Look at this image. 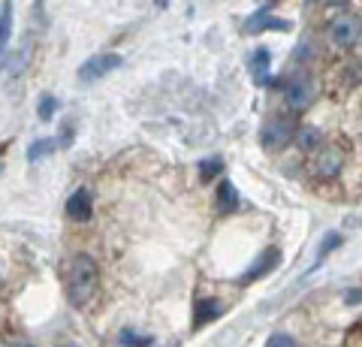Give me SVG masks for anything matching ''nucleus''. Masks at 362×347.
I'll return each mask as SVG.
<instances>
[{"label": "nucleus", "instance_id": "20e7f679", "mask_svg": "<svg viewBox=\"0 0 362 347\" xmlns=\"http://www.w3.org/2000/svg\"><path fill=\"white\" fill-rule=\"evenodd\" d=\"M118 66H121V54H115V52L90 54V58L78 66V79H82V82H94V79H100V76L118 70Z\"/></svg>", "mask_w": 362, "mask_h": 347}, {"label": "nucleus", "instance_id": "f03ea898", "mask_svg": "<svg viewBox=\"0 0 362 347\" xmlns=\"http://www.w3.org/2000/svg\"><path fill=\"white\" fill-rule=\"evenodd\" d=\"M329 37L338 49H354L362 42V18L354 13H341L329 21Z\"/></svg>", "mask_w": 362, "mask_h": 347}, {"label": "nucleus", "instance_id": "423d86ee", "mask_svg": "<svg viewBox=\"0 0 362 347\" xmlns=\"http://www.w3.org/2000/svg\"><path fill=\"white\" fill-rule=\"evenodd\" d=\"M281 263V251L278 248H266L263 254L257 257V260L251 263V269L242 275V284H251V281H257V278H263V275H269L272 269H275Z\"/></svg>", "mask_w": 362, "mask_h": 347}, {"label": "nucleus", "instance_id": "0eeeda50", "mask_svg": "<svg viewBox=\"0 0 362 347\" xmlns=\"http://www.w3.org/2000/svg\"><path fill=\"white\" fill-rule=\"evenodd\" d=\"M90 208H94V203H90V190H85V187H78L76 194L66 199V218L76 223H85L90 218Z\"/></svg>", "mask_w": 362, "mask_h": 347}, {"label": "nucleus", "instance_id": "6ab92c4d", "mask_svg": "<svg viewBox=\"0 0 362 347\" xmlns=\"http://www.w3.org/2000/svg\"><path fill=\"white\" fill-rule=\"evenodd\" d=\"M266 347H299V344H296V339H293V335H287V332H278V335H272Z\"/></svg>", "mask_w": 362, "mask_h": 347}, {"label": "nucleus", "instance_id": "5701e85b", "mask_svg": "<svg viewBox=\"0 0 362 347\" xmlns=\"http://www.w3.org/2000/svg\"><path fill=\"white\" fill-rule=\"evenodd\" d=\"M16 347H30V344H16Z\"/></svg>", "mask_w": 362, "mask_h": 347}, {"label": "nucleus", "instance_id": "1a4fd4ad", "mask_svg": "<svg viewBox=\"0 0 362 347\" xmlns=\"http://www.w3.org/2000/svg\"><path fill=\"white\" fill-rule=\"evenodd\" d=\"M341 163H344V154L338 151V148H320V158H317L314 170H317V175L329 178V175H338Z\"/></svg>", "mask_w": 362, "mask_h": 347}, {"label": "nucleus", "instance_id": "b1692460", "mask_svg": "<svg viewBox=\"0 0 362 347\" xmlns=\"http://www.w3.org/2000/svg\"><path fill=\"white\" fill-rule=\"evenodd\" d=\"M64 347H76V344H64Z\"/></svg>", "mask_w": 362, "mask_h": 347}, {"label": "nucleus", "instance_id": "dca6fc26", "mask_svg": "<svg viewBox=\"0 0 362 347\" xmlns=\"http://www.w3.org/2000/svg\"><path fill=\"white\" fill-rule=\"evenodd\" d=\"M54 148H58V139H37V142H30L28 160H30V163H37V160H42V158H49Z\"/></svg>", "mask_w": 362, "mask_h": 347}, {"label": "nucleus", "instance_id": "4be33fe9", "mask_svg": "<svg viewBox=\"0 0 362 347\" xmlns=\"http://www.w3.org/2000/svg\"><path fill=\"white\" fill-rule=\"evenodd\" d=\"M154 4H157V6H166V4H169V0H154Z\"/></svg>", "mask_w": 362, "mask_h": 347}, {"label": "nucleus", "instance_id": "4468645a", "mask_svg": "<svg viewBox=\"0 0 362 347\" xmlns=\"http://www.w3.org/2000/svg\"><path fill=\"white\" fill-rule=\"evenodd\" d=\"M296 142H299V148H302V151H320L323 133L317 130V127H302V130H299V136H296Z\"/></svg>", "mask_w": 362, "mask_h": 347}, {"label": "nucleus", "instance_id": "f8f14e48", "mask_svg": "<svg viewBox=\"0 0 362 347\" xmlns=\"http://www.w3.org/2000/svg\"><path fill=\"white\" fill-rule=\"evenodd\" d=\"M247 70H251L257 85L269 82V49H257L251 52V61H247Z\"/></svg>", "mask_w": 362, "mask_h": 347}, {"label": "nucleus", "instance_id": "a211bd4d", "mask_svg": "<svg viewBox=\"0 0 362 347\" xmlns=\"http://www.w3.org/2000/svg\"><path fill=\"white\" fill-rule=\"evenodd\" d=\"M221 172H223V160L221 158H211V160L199 163V175L206 178V182H209V178H214V175H221Z\"/></svg>", "mask_w": 362, "mask_h": 347}, {"label": "nucleus", "instance_id": "9d476101", "mask_svg": "<svg viewBox=\"0 0 362 347\" xmlns=\"http://www.w3.org/2000/svg\"><path fill=\"white\" fill-rule=\"evenodd\" d=\"M223 314V305L218 299H202V302H197V314H194V329H202L206 323H211V320H218Z\"/></svg>", "mask_w": 362, "mask_h": 347}, {"label": "nucleus", "instance_id": "39448f33", "mask_svg": "<svg viewBox=\"0 0 362 347\" xmlns=\"http://www.w3.org/2000/svg\"><path fill=\"white\" fill-rule=\"evenodd\" d=\"M311 100H314V88H311V82L305 79V76H296V79H290L284 85V103L290 109L302 112V109L311 106Z\"/></svg>", "mask_w": 362, "mask_h": 347}, {"label": "nucleus", "instance_id": "f257e3e1", "mask_svg": "<svg viewBox=\"0 0 362 347\" xmlns=\"http://www.w3.org/2000/svg\"><path fill=\"white\" fill-rule=\"evenodd\" d=\"M64 287H66L70 305L85 308L100 287V269L94 263V257L73 254L70 260H66V269H64Z\"/></svg>", "mask_w": 362, "mask_h": 347}, {"label": "nucleus", "instance_id": "f3484780", "mask_svg": "<svg viewBox=\"0 0 362 347\" xmlns=\"http://www.w3.org/2000/svg\"><path fill=\"white\" fill-rule=\"evenodd\" d=\"M54 112H58V100H54L52 94H42V97H40V109H37L40 121H52Z\"/></svg>", "mask_w": 362, "mask_h": 347}, {"label": "nucleus", "instance_id": "2eb2a0df", "mask_svg": "<svg viewBox=\"0 0 362 347\" xmlns=\"http://www.w3.org/2000/svg\"><path fill=\"white\" fill-rule=\"evenodd\" d=\"M118 344H121V347H151L154 339H151V335L136 332V329H121V332H118Z\"/></svg>", "mask_w": 362, "mask_h": 347}, {"label": "nucleus", "instance_id": "9b49d317", "mask_svg": "<svg viewBox=\"0 0 362 347\" xmlns=\"http://www.w3.org/2000/svg\"><path fill=\"white\" fill-rule=\"evenodd\" d=\"M235 208H239V190L230 184V178H223L218 184V211L221 215H230Z\"/></svg>", "mask_w": 362, "mask_h": 347}, {"label": "nucleus", "instance_id": "aec40b11", "mask_svg": "<svg viewBox=\"0 0 362 347\" xmlns=\"http://www.w3.org/2000/svg\"><path fill=\"white\" fill-rule=\"evenodd\" d=\"M338 245H341V233H329V236L323 239V245H320V260H323V257L329 254V251H335Z\"/></svg>", "mask_w": 362, "mask_h": 347}, {"label": "nucleus", "instance_id": "412c9836", "mask_svg": "<svg viewBox=\"0 0 362 347\" xmlns=\"http://www.w3.org/2000/svg\"><path fill=\"white\" fill-rule=\"evenodd\" d=\"M329 4H335V6H344V4H347V0H329Z\"/></svg>", "mask_w": 362, "mask_h": 347}, {"label": "nucleus", "instance_id": "7ed1b4c3", "mask_svg": "<svg viewBox=\"0 0 362 347\" xmlns=\"http://www.w3.org/2000/svg\"><path fill=\"white\" fill-rule=\"evenodd\" d=\"M296 136V124H293L290 118H272L266 121V127L259 130V145H263L266 151H281L287 148Z\"/></svg>", "mask_w": 362, "mask_h": 347}, {"label": "nucleus", "instance_id": "ddd939ff", "mask_svg": "<svg viewBox=\"0 0 362 347\" xmlns=\"http://www.w3.org/2000/svg\"><path fill=\"white\" fill-rule=\"evenodd\" d=\"M9 33H13V0H4L0 4V54H4Z\"/></svg>", "mask_w": 362, "mask_h": 347}, {"label": "nucleus", "instance_id": "6e6552de", "mask_svg": "<svg viewBox=\"0 0 362 347\" xmlns=\"http://www.w3.org/2000/svg\"><path fill=\"white\" fill-rule=\"evenodd\" d=\"M290 21H281V18H272L269 9L263 6L257 16H251L245 21V33H259V30H287Z\"/></svg>", "mask_w": 362, "mask_h": 347}]
</instances>
